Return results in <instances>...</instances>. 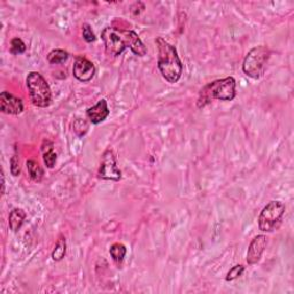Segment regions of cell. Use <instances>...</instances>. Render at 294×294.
Instances as JSON below:
<instances>
[{"label": "cell", "mask_w": 294, "mask_h": 294, "mask_svg": "<svg viewBox=\"0 0 294 294\" xmlns=\"http://www.w3.org/2000/svg\"><path fill=\"white\" fill-rule=\"evenodd\" d=\"M26 218H27V214L24 210L21 208H14L11 213H9V217H8V224L12 231L17 232L18 230L21 229L23 223H24Z\"/></svg>", "instance_id": "obj_13"}, {"label": "cell", "mask_w": 294, "mask_h": 294, "mask_svg": "<svg viewBox=\"0 0 294 294\" xmlns=\"http://www.w3.org/2000/svg\"><path fill=\"white\" fill-rule=\"evenodd\" d=\"M89 130V124L85 121V119L77 118L75 122H74V131H75L78 136L83 137Z\"/></svg>", "instance_id": "obj_20"}, {"label": "cell", "mask_w": 294, "mask_h": 294, "mask_svg": "<svg viewBox=\"0 0 294 294\" xmlns=\"http://www.w3.org/2000/svg\"><path fill=\"white\" fill-rule=\"evenodd\" d=\"M109 254L113 257V260L116 262V263H121L123 262L124 257L127 254V247L123 245V243L115 242L109 248Z\"/></svg>", "instance_id": "obj_16"}, {"label": "cell", "mask_w": 294, "mask_h": 294, "mask_svg": "<svg viewBox=\"0 0 294 294\" xmlns=\"http://www.w3.org/2000/svg\"><path fill=\"white\" fill-rule=\"evenodd\" d=\"M66 253H67L66 238H64L63 236H60V238L57 241V245H55L54 250L52 252V259L57 262L61 261L63 260V257L66 256Z\"/></svg>", "instance_id": "obj_15"}, {"label": "cell", "mask_w": 294, "mask_h": 294, "mask_svg": "<svg viewBox=\"0 0 294 294\" xmlns=\"http://www.w3.org/2000/svg\"><path fill=\"white\" fill-rule=\"evenodd\" d=\"M27 50V46L24 44V41H23L21 38H13L11 41V53L12 54H22L24 53Z\"/></svg>", "instance_id": "obj_18"}, {"label": "cell", "mask_w": 294, "mask_h": 294, "mask_svg": "<svg viewBox=\"0 0 294 294\" xmlns=\"http://www.w3.org/2000/svg\"><path fill=\"white\" fill-rule=\"evenodd\" d=\"M2 179H3V194H5V176H4V173L2 174Z\"/></svg>", "instance_id": "obj_23"}, {"label": "cell", "mask_w": 294, "mask_h": 294, "mask_svg": "<svg viewBox=\"0 0 294 294\" xmlns=\"http://www.w3.org/2000/svg\"><path fill=\"white\" fill-rule=\"evenodd\" d=\"M24 106H23L22 99L17 98L11 92L4 91L0 94V110L4 114L8 115H18L23 112Z\"/></svg>", "instance_id": "obj_10"}, {"label": "cell", "mask_w": 294, "mask_h": 294, "mask_svg": "<svg viewBox=\"0 0 294 294\" xmlns=\"http://www.w3.org/2000/svg\"><path fill=\"white\" fill-rule=\"evenodd\" d=\"M82 34H83V38H84L86 43H93V41L96 39L94 32L93 30H92V28L89 23H84V24H83Z\"/></svg>", "instance_id": "obj_21"}, {"label": "cell", "mask_w": 294, "mask_h": 294, "mask_svg": "<svg viewBox=\"0 0 294 294\" xmlns=\"http://www.w3.org/2000/svg\"><path fill=\"white\" fill-rule=\"evenodd\" d=\"M266 245H268V239L264 236V234H259L252 239V241L250 243V247H248L247 251V256L246 261L250 265H254L256 263H259L262 254H263Z\"/></svg>", "instance_id": "obj_9"}, {"label": "cell", "mask_w": 294, "mask_h": 294, "mask_svg": "<svg viewBox=\"0 0 294 294\" xmlns=\"http://www.w3.org/2000/svg\"><path fill=\"white\" fill-rule=\"evenodd\" d=\"M69 58V53L64 50H52L47 55V61L51 64H60L63 63L64 61H67Z\"/></svg>", "instance_id": "obj_17"}, {"label": "cell", "mask_w": 294, "mask_h": 294, "mask_svg": "<svg viewBox=\"0 0 294 294\" xmlns=\"http://www.w3.org/2000/svg\"><path fill=\"white\" fill-rule=\"evenodd\" d=\"M41 153H43V160L46 167L52 169L57 162V153L54 151V145L51 140H44L41 145Z\"/></svg>", "instance_id": "obj_12"}, {"label": "cell", "mask_w": 294, "mask_h": 294, "mask_svg": "<svg viewBox=\"0 0 294 294\" xmlns=\"http://www.w3.org/2000/svg\"><path fill=\"white\" fill-rule=\"evenodd\" d=\"M155 44L158 46V68L161 75L172 84L177 83L182 77L183 63L176 47L162 37H158Z\"/></svg>", "instance_id": "obj_2"}, {"label": "cell", "mask_w": 294, "mask_h": 294, "mask_svg": "<svg viewBox=\"0 0 294 294\" xmlns=\"http://www.w3.org/2000/svg\"><path fill=\"white\" fill-rule=\"evenodd\" d=\"M26 82L32 105L39 108L48 107L52 103V91L44 76L38 71H30Z\"/></svg>", "instance_id": "obj_4"}, {"label": "cell", "mask_w": 294, "mask_h": 294, "mask_svg": "<svg viewBox=\"0 0 294 294\" xmlns=\"http://www.w3.org/2000/svg\"><path fill=\"white\" fill-rule=\"evenodd\" d=\"M101 39L104 41L106 53L116 58L121 55L124 50L130 48L133 54L138 57H145L147 48L140 37L133 30L118 29L114 27H106L101 31Z\"/></svg>", "instance_id": "obj_1"}, {"label": "cell", "mask_w": 294, "mask_h": 294, "mask_svg": "<svg viewBox=\"0 0 294 294\" xmlns=\"http://www.w3.org/2000/svg\"><path fill=\"white\" fill-rule=\"evenodd\" d=\"M21 162H20V158H18L17 153L14 154L11 159V173L13 176H20L21 174Z\"/></svg>", "instance_id": "obj_22"}, {"label": "cell", "mask_w": 294, "mask_h": 294, "mask_svg": "<svg viewBox=\"0 0 294 294\" xmlns=\"http://www.w3.org/2000/svg\"><path fill=\"white\" fill-rule=\"evenodd\" d=\"M243 271H245V266L243 265H241V264L234 265L228 271L225 280H227V282H232V280L240 277V276L243 274Z\"/></svg>", "instance_id": "obj_19"}, {"label": "cell", "mask_w": 294, "mask_h": 294, "mask_svg": "<svg viewBox=\"0 0 294 294\" xmlns=\"http://www.w3.org/2000/svg\"><path fill=\"white\" fill-rule=\"evenodd\" d=\"M72 74L78 81L86 83L94 77L95 67L90 60L84 57H77L72 67Z\"/></svg>", "instance_id": "obj_8"}, {"label": "cell", "mask_w": 294, "mask_h": 294, "mask_svg": "<svg viewBox=\"0 0 294 294\" xmlns=\"http://www.w3.org/2000/svg\"><path fill=\"white\" fill-rule=\"evenodd\" d=\"M86 116L92 124H99L109 116V108L105 99L99 100L94 106L86 109Z\"/></svg>", "instance_id": "obj_11"}, {"label": "cell", "mask_w": 294, "mask_h": 294, "mask_svg": "<svg viewBox=\"0 0 294 294\" xmlns=\"http://www.w3.org/2000/svg\"><path fill=\"white\" fill-rule=\"evenodd\" d=\"M285 209H286V207L282 201L278 200L270 201L268 205L264 206V208L260 213L259 219H257L261 231L273 232L284 216Z\"/></svg>", "instance_id": "obj_6"}, {"label": "cell", "mask_w": 294, "mask_h": 294, "mask_svg": "<svg viewBox=\"0 0 294 294\" xmlns=\"http://www.w3.org/2000/svg\"><path fill=\"white\" fill-rule=\"evenodd\" d=\"M27 169L28 174H29L30 178L35 183H40L44 178V169L40 167L39 163L35 160H28L27 161Z\"/></svg>", "instance_id": "obj_14"}, {"label": "cell", "mask_w": 294, "mask_h": 294, "mask_svg": "<svg viewBox=\"0 0 294 294\" xmlns=\"http://www.w3.org/2000/svg\"><path fill=\"white\" fill-rule=\"evenodd\" d=\"M270 50L268 46L260 45L253 47L243 59L242 71L246 76L257 80L263 75L266 64L270 59Z\"/></svg>", "instance_id": "obj_5"}, {"label": "cell", "mask_w": 294, "mask_h": 294, "mask_svg": "<svg viewBox=\"0 0 294 294\" xmlns=\"http://www.w3.org/2000/svg\"><path fill=\"white\" fill-rule=\"evenodd\" d=\"M98 178L104 181L118 182L122 178V172L117 167L116 155L113 150H106L101 156L100 168L98 172Z\"/></svg>", "instance_id": "obj_7"}, {"label": "cell", "mask_w": 294, "mask_h": 294, "mask_svg": "<svg viewBox=\"0 0 294 294\" xmlns=\"http://www.w3.org/2000/svg\"><path fill=\"white\" fill-rule=\"evenodd\" d=\"M236 80L232 76L216 80L205 85L199 92L197 107L202 109L214 100L232 101L236 98Z\"/></svg>", "instance_id": "obj_3"}]
</instances>
